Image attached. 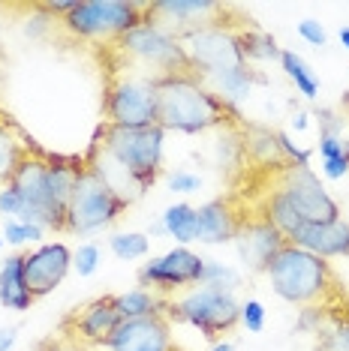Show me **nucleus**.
Wrapping results in <instances>:
<instances>
[{
  "mask_svg": "<svg viewBox=\"0 0 349 351\" xmlns=\"http://www.w3.org/2000/svg\"><path fill=\"white\" fill-rule=\"evenodd\" d=\"M69 270H73V250L60 241L39 243L34 252L25 255V279H27V289L34 294V300L52 294L67 279Z\"/></svg>",
  "mask_w": 349,
  "mask_h": 351,
  "instance_id": "2eb2a0df",
  "label": "nucleus"
},
{
  "mask_svg": "<svg viewBox=\"0 0 349 351\" xmlns=\"http://www.w3.org/2000/svg\"><path fill=\"white\" fill-rule=\"evenodd\" d=\"M172 351H178V348H174V346H172Z\"/></svg>",
  "mask_w": 349,
  "mask_h": 351,
  "instance_id": "37998d69",
  "label": "nucleus"
},
{
  "mask_svg": "<svg viewBox=\"0 0 349 351\" xmlns=\"http://www.w3.org/2000/svg\"><path fill=\"white\" fill-rule=\"evenodd\" d=\"M181 45H184V51H187L193 75H202V78L247 63L244 60V51H241V39H238L235 30H229L223 25L193 30V34L181 36Z\"/></svg>",
  "mask_w": 349,
  "mask_h": 351,
  "instance_id": "9d476101",
  "label": "nucleus"
},
{
  "mask_svg": "<svg viewBox=\"0 0 349 351\" xmlns=\"http://www.w3.org/2000/svg\"><path fill=\"white\" fill-rule=\"evenodd\" d=\"M205 258L199 252H193L190 246H174L160 258L145 261V267L139 270V282L150 291H181L193 289L202 282Z\"/></svg>",
  "mask_w": 349,
  "mask_h": 351,
  "instance_id": "ddd939ff",
  "label": "nucleus"
},
{
  "mask_svg": "<svg viewBox=\"0 0 349 351\" xmlns=\"http://www.w3.org/2000/svg\"><path fill=\"white\" fill-rule=\"evenodd\" d=\"M241 39V51H244V60H280V51L274 43L271 34H262V30H250V34H238Z\"/></svg>",
  "mask_w": 349,
  "mask_h": 351,
  "instance_id": "c756f323",
  "label": "nucleus"
},
{
  "mask_svg": "<svg viewBox=\"0 0 349 351\" xmlns=\"http://www.w3.org/2000/svg\"><path fill=\"white\" fill-rule=\"evenodd\" d=\"M262 217H265L268 222H271V226H274L277 231H280L283 237H289L292 231H295V228L301 226V222H304V219L298 217L295 204L289 202V195L283 193L280 186H277L274 193L268 195V202H265V213H262Z\"/></svg>",
  "mask_w": 349,
  "mask_h": 351,
  "instance_id": "a878e982",
  "label": "nucleus"
},
{
  "mask_svg": "<svg viewBox=\"0 0 349 351\" xmlns=\"http://www.w3.org/2000/svg\"><path fill=\"white\" fill-rule=\"evenodd\" d=\"M145 6L148 3H139V0H78L76 10L60 19V25L78 39L115 43L130 27L145 21Z\"/></svg>",
  "mask_w": 349,
  "mask_h": 351,
  "instance_id": "423d86ee",
  "label": "nucleus"
},
{
  "mask_svg": "<svg viewBox=\"0 0 349 351\" xmlns=\"http://www.w3.org/2000/svg\"><path fill=\"white\" fill-rule=\"evenodd\" d=\"M3 243L10 246H25V243H43L45 228L43 226H30V222H19V219H3V231H0Z\"/></svg>",
  "mask_w": 349,
  "mask_h": 351,
  "instance_id": "7c9ffc66",
  "label": "nucleus"
},
{
  "mask_svg": "<svg viewBox=\"0 0 349 351\" xmlns=\"http://www.w3.org/2000/svg\"><path fill=\"white\" fill-rule=\"evenodd\" d=\"M238 309H241V303L235 300V294H223V291L205 289V285H193V289H187L181 298L169 300L166 318H174V322L196 327V330L208 339H220L223 333H229L238 324Z\"/></svg>",
  "mask_w": 349,
  "mask_h": 351,
  "instance_id": "6e6552de",
  "label": "nucleus"
},
{
  "mask_svg": "<svg viewBox=\"0 0 349 351\" xmlns=\"http://www.w3.org/2000/svg\"><path fill=\"white\" fill-rule=\"evenodd\" d=\"M280 66H283V73L289 75V82L298 87L301 97H307V99H316V97H319V78L313 75L311 63L301 58V54L283 49V51H280Z\"/></svg>",
  "mask_w": 349,
  "mask_h": 351,
  "instance_id": "393cba45",
  "label": "nucleus"
},
{
  "mask_svg": "<svg viewBox=\"0 0 349 351\" xmlns=\"http://www.w3.org/2000/svg\"><path fill=\"white\" fill-rule=\"evenodd\" d=\"M265 276L277 298L286 303H298V306L322 303L328 298L331 285H335V274H331L328 261L307 250H298L292 243H286L274 255Z\"/></svg>",
  "mask_w": 349,
  "mask_h": 351,
  "instance_id": "7ed1b4c3",
  "label": "nucleus"
},
{
  "mask_svg": "<svg viewBox=\"0 0 349 351\" xmlns=\"http://www.w3.org/2000/svg\"><path fill=\"white\" fill-rule=\"evenodd\" d=\"M205 289H214V291H223V294H235L241 289V274L235 267L223 265V261H211L205 258V270H202V282Z\"/></svg>",
  "mask_w": 349,
  "mask_h": 351,
  "instance_id": "cd10ccee",
  "label": "nucleus"
},
{
  "mask_svg": "<svg viewBox=\"0 0 349 351\" xmlns=\"http://www.w3.org/2000/svg\"><path fill=\"white\" fill-rule=\"evenodd\" d=\"M307 123H311V114H307V111H298V114L292 117V130H295V132H304Z\"/></svg>",
  "mask_w": 349,
  "mask_h": 351,
  "instance_id": "58836bf2",
  "label": "nucleus"
},
{
  "mask_svg": "<svg viewBox=\"0 0 349 351\" xmlns=\"http://www.w3.org/2000/svg\"><path fill=\"white\" fill-rule=\"evenodd\" d=\"M112 306L121 322H130V318H150V315H166V306L169 300H163L157 291L150 289H130L124 294H115Z\"/></svg>",
  "mask_w": 349,
  "mask_h": 351,
  "instance_id": "4be33fe9",
  "label": "nucleus"
},
{
  "mask_svg": "<svg viewBox=\"0 0 349 351\" xmlns=\"http://www.w3.org/2000/svg\"><path fill=\"white\" fill-rule=\"evenodd\" d=\"M163 141L160 126H102L93 141L87 169H93L126 204L157 183L163 171Z\"/></svg>",
  "mask_w": 349,
  "mask_h": 351,
  "instance_id": "f257e3e1",
  "label": "nucleus"
},
{
  "mask_svg": "<svg viewBox=\"0 0 349 351\" xmlns=\"http://www.w3.org/2000/svg\"><path fill=\"white\" fill-rule=\"evenodd\" d=\"M205 82H208V90L214 93V97L223 99L226 106L235 111L238 106H244V102L250 99L253 84H259L262 75L250 66V63H244V66H235V69H226V73L208 75Z\"/></svg>",
  "mask_w": 349,
  "mask_h": 351,
  "instance_id": "6ab92c4d",
  "label": "nucleus"
},
{
  "mask_svg": "<svg viewBox=\"0 0 349 351\" xmlns=\"http://www.w3.org/2000/svg\"><path fill=\"white\" fill-rule=\"evenodd\" d=\"M115 45L126 60L139 63L142 73H148L154 78L193 73L181 39H174L172 34H166V30L150 25V21H139V25L130 27L124 36H117Z\"/></svg>",
  "mask_w": 349,
  "mask_h": 351,
  "instance_id": "20e7f679",
  "label": "nucleus"
},
{
  "mask_svg": "<svg viewBox=\"0 0 349 351\" xmlns=\"http://www.w3.org/2000/svg\"><path fill=\"white\" fill-rule=\"evenodd\" d=\"M337 36H340V45H344V49L349 51V27H340V34H337Z\"/></svg>",
  "mask_w": 349,
  "mask_h": 351,
  "instance_id": "a19ab883",
  "label": "nucleus"
},
{
  "mask_svg": "<svg viewBox=\"0 0 349 351\" xmlns=\"http://www.w3.org/2000/svg\"><path fill=\"white\" fill-rule=\"evenodd\" d=\"M102 346H106V351H172L169 318L150 315L121 322Z\"/></svg>",
  "mask_w": 349,
  "mask_h": 351,
  "instance_id": "dca6fc26",
  "label": "nucleus"
},
{
  "mask_svg": "<svg viewBox=\"0 0 349 351\" xmlns=\"http://www.w3.org/2000/svg\"><path fill=\"white\" fill-rule=\"evenodd\" d=\"M126 210V202L100 178L93 169L82 165L73 186V198L67 207V231L76 234H93L109 228Z\"/></svg>",
  "mask_w": 349,
  "mask_h": 351,
  "instance_id": "39448f33",
  "label": "nucleus"
},
{
  "mask_svg": "<svg viewBox=\"0 0 349 351\" xmlns=\"http://www.w3.org/2000/svg\"><path fill=\"white\" fill-rule=\"evenodd\" d=\"M121 324V318H117L115 306H112V298H102V300H93L91 306L82 309V315H78V337L85 342H93V346H102L109 337H112V330Z\"/></svg>",
  "mask_w": 349,
  "mask_h": 351,
  "instance_id": "412c9836",
  "label": "nucleus"
},
{
  "mask_svg": "<svg viewBox=\"0 0 349 351\" xmlns=\"http://www.w3.org/2000/svg\"><path fill=\"white\" fill-rule=\"evenodd\" d=\"M12 189L21 198V213L19 222H30V226H43L45 231H63L67 228V213L58 207L52 195L49 183V162L36 156H25L19 171L12 174Z\"/></svg>",
  "mask_w": 349,
  "mask_h": 351,
  "instance_id": "1a4fd4ad",
  "label": "nucleus"
},
{
  "mask_svg": "<svg viewBox=\"0 0 349 351\" xmlns=\"http://www.w3.org/2000/svg\"><path fill=\"white\" fill-rule=\"evenodd\" d=\"M15 339H19V330H15V327H0V351H12Z\"/></svg>",
  "mask_w": 349,
  "mask_h": 351,
  "instance_id": "4c0bfd02",
  "label": "nucleus"
},
{
  "mask_svg": "<svg viewBox=\"0 0 349 351\" xmlns=\"http://www.w3.org/2000/svg\"><path fill=\"white\" fill-rule=\"evenodd\" d=\"M298 36L304 39L307 45H313V49H325V45H328V34H325V27L316 19L298 21Z\"/></svg>",
  "mask_w": 349,
  "mask_h": 351,
  "instance_id": "c9c22d12",
  "label": "nucleus"
},
{
  "mask_svg": "<svg viewBox=\"0 0 349 351\" xmlns=\"http://www.w3.org/2000/svg\"><path fill=\"white\" fill-rule=\"evenodd\" d=\"M277 186L289 195V202L295 204L298 217L304 222H335V219H340L337 202L328 195V189L322 186V180L313 174L311 165L283 162L280 183H277Z\"/></svg>",
  "mask_w": 349,
  "mask_h": 351,
  "instance_id": "9b49d317",
  "label": "nucleus"
},
{
  "mask_svg": "<svg viewBox=\"0 0 349 351\" xmlns=\"http://www.w3.org/2000/svg\"><path fill=\"white\" fill-rule=\"evenodd\" d=\"M238 324H241L247 333L265 330V306H262V300H256V298L244 300L241 309H238Z\"/></svg>",
  "mask_w": 349,
  "mask_h": 351,
  "instance_id": "473e14b6",
  "label": "nucleus"
},
{
  "mask_svg": "<svg viewBox=\"0 0 349 351\" xmlns=\"http://www.w3.org/2000/svg\"><path fill=\"white\" fill-rule=\"evenodd\" d=\"M21 162H25V147H21L19 135L12 132L10 123H0V186L12 180Z\"/></svg>",
  "mask_w": 349,
  "mask_h": 351,
  "instance_id": "bb28decb",
  "label": "nucleus"
},
{
  "mask_svg": "<svg viewBox=\"0 0 349 351\" xmlns=\"http://www.w3.org/2000/svg\"><path fill=\"white\" fill-rule=\"evenodd\" d=\"M157 82L160 78L133 69V73L117 75L106 90L102 114L109 126H157Z\"/></svg>",
  "mask_w": 349,
  "mask_h": 351,
  "instance_id": "0eeeda50",
  "label": "nucleus"
},
{
  "mask_svg": "<svg viewBox=\"0 0 349 351\" xmlns=\"http://www.w3.org/2000/svg\"><path fill=\"white\" fill-rule=\"evenodd\" d=\"M100 261H102V250H100V243H93V241L78 243V250H73V270L78 276H93Z\"/></svg>",
  "mask_w": 349,
  "mask_h": 351,
  "instance_id": "2f4dec72",
  "label": "nucleus"
},
{
  "mask_svg": "<svg viewBox=\"0 0 349 351\" xmlns=\"http://www.w3.org/2000/svg\"><path fill=\"white\" fill-rule=\"evenodd\" d=\"M322 156V174L328 180H344L349 174V138L346 135H331L319 132V145H316Z\"/></svg>",
  "mask_w": 349,
  "mask_h": 351,
  "instance_id": "b1692460",
  "label": "nucleus"
},
{
  "mask_svg": "<svg viewBox=\"0 0 349 351\" xmlns=\"http://www.w3.org/2000/svg\"><path fill=\"white\" fill-rule=\"evenodd\" d=\"M286 243L307 250L319 258H344L349 255V222H301V226L286 237Z\"/></svg>",
  "mask_w": 349,
  "mask_h": 351,
  "instance_id": "f3484780",
  "label": "nucleus"
},
{
  "mask_svg": "<svg viewBox=\"0 0 349 351\" xmlns=\"http://www.w3.org/2000/svg\"><path fill=\"white\" fill-rule=\"evenodd\" d=\"M232 108L199 82V75H166L157 82V126L163 132H184L199 135L211 126L226 123Z\"/></svg>",
  "mask_w": 349,
  "mask_h": 351,
  "instance_id": "f03ea898",
  "label": "nucleus"
},
{
  "mask_svg": "<svg viewBox=\"0 0 349 351\" xmlns=\"http://www.w3.org/2000/svg\"><path fill=\"white\" fill-rule=\"evenodd\" d=\"M316 351H349V322L319 330V348Z\"/></svg>",
  "mask_w": 349,
  "mask_h": 351,
  "instance_id": "72a5a7b5",
  "label": "nucleus"
},
{
  "mask_svg": "<svg viewBox=\"0 0 349 351\" xmlns=\"http://www.w3.org/2000/svg\"><path fill=\"white\" fill-rule=\"evenodd\" d=\"M160 222H163V231L169 237H174L181 246H190L199 241V222H196V207L187 204V202H178L172 207H166L160 213Z\"/></svg>",
  "mask_w": 349,
  "mask_h": 351,
  "instance_id": "5701e85b",
  "label": "nucleus"
},
{
  "mask_svg": "<svg viewBox=\"0 0 349 351\" xmlns=\"http://www.w3.org/2000/svg\"><path fill=\"white\" fill-rule=\"evenodd\" d=\"M208 351H235V342H229V339H217Z\"/></svg>",
  "mask_w": 349,
  "mask_h": 351,
  "instance_id": "ea45409f",
  "label": "nucleus"
},
{
  "mask_svg": "<svg viewBox=\"0 0 349 351\" xmlns=\"http://www.w3.org/2000/svg\"><path fill=\"white\" fill-rule=\"evenodd\" d=\"M226 10L229 6L217 3V0H154L145 6V21L181 39L199 27L223 25L220 15H226Z\"/></svg>",
  "mask_w": 349,
  "mask_h": 351,
  "instance_id": "f8f14e48",
  "label": "nucleus"
},
{
  "mask_svg": "<svg viewBox=\"0 0 349 351\" xmlns=\"http://www.w3.org/2000/svg\"><path fill=\"white\" fill-rule=\"evenodd\" d=\"M322 306H304L301 309V315H298V330H304V333H319L322 330Z\"/></svg>",
  "mask_w": 349,
  "mask_h": 351,
  "instance_id": "e433bc0d",
  "label": "nucleus"
},
{
  "mask_svg": "<svg viewBox=\"0 0 349 351\" xmlns=\"http://www.w3.org/2000/svg\"><path fill=\"white\" fill-rule=\"evenodd\" d=\"M109 250L121 261H136L150 252V241L148 234H139V231H117V234L109 237Z\"/></svg>",
  "mask_w": 349,
  "mask_h": 351,
  "instance_id": "c85d7f7f",
  "label": "nucleus"
},
{
  "mask_svg": "<svg viewBox=\"0 0 349 351\" xmlns=\"http://www.w3.org/2000/svg\"><path fill=\"white\" fill-rule=\"evenodd\" d=\"M232 243L238 250L241 265L247 267L250 274H265L268 265H271V258L286 246V237H283L265 217H259V219L238 222Z\"/></svg>",
  "mask_w": 349,
  "mask_h": 351,
  "instance_id": "4468645a",
  "label": "nucleus"
},
{
  "mask_svg": "<svg viewBox=\"0 0 349 351\" xmlns=\"http://www.w3.org/2000/svg\"><path fill=\"white\" fill-rule=\"evenodd\" d=\"M0 250H3V237H0Z\"/></svg>",
  "mask_w": 349,
  "mask_h": 351,
  "instance_id": "79ce46f5",
  "label": "nucleus"
},
{
  "mask_svg": "<svg viewBox=\"0 0 349 351\" xmlns=\"http://www.w3.org/2000/svg\"><path fill=\"white\" fill-rule=\"evenodd\" d=\"M169 189H172V193H178V195L199 193V189H202V178H199V174H193V171L178 169L174 174H169Z\"/></svg>",
  "mask_w": 349,
  "mask_h": 351,
  "instance_id": "f704fd0d",
  "label": "nucleus"
},
{
  "mask_svg": "<svg viewBox=\"0 0 349 351\" xmlns=\"http://www.w3.org/2000/svg\"><path fill=\"white\" fill-rule=\"evenodd\" d=\"M196 222H199V241L196 243L220 246V243L235 241L238 219L229 202H223V198H214V202H205L202 207H196Z\"/></svg>",
  "mask_w": 349,
  "mask_h": 351,
  "instance_id": "a211bd4d",
  "label": "nucleus"
},
{
  "mask_svg": "<svg viewBox=\"0 0 349 351\" xmlns=\"http://www.w3.org/2000/svg\"><path fill=\"white\" fill-rule=\"evenodd\" d=\"M0 303L12 313H25L34 306V294L25 279V255H6L0 261Z\"/></svg>",
  "mask_w": 349,
  "mask_h": 351,
  "instance_id": "aec40b11",
  "label": "nucleus"
}]
</instances>
